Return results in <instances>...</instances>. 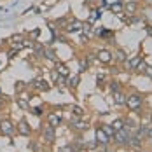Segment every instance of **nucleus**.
I'll return each mask as SVG.
<instances>
[{"label":"nucleus","mask_w":152,"mask_h":152,"mask_svg":"<svg viewBox=\"0 0 152 152\" xmlns=\"http://www.w3.org/2000/svg\"><path fill=\"white\" fill-rule=\"evenodd\" d=\"M126 105H128L129 110H138V108L142 107V98H140L138 94H133V96L126 98Z\"/></svg>","instance_id":"f257e3e1"},{"label":"nucleus","mask_w":152,"mask_h":152,"mask_svg":"<svg viewBox=\"0 0 152 152\" xmlns=\"http://www.w3.org/2000/svg\"><path fill=\"white\" fill-rule=\"evenodd\" d=\"M16 131V128L12 126V122L11 121H2L0 122V133L2 135H7V137H12Z\"/></svg>","instance_id":"f03ea898"},{"label":"nucleus","mask_w":152,"mask_h":152,"mask_svg":"<svg viewBox=\"0 0 152 152\" xmlns=\"http://www.w3.org/2000/svg\"><path fill=\"white\" fill-rule=\"evenodd\" d=\"M31 86H33L35 89H39V91H49V84H47L44 79H35V80L31 82Z\"/></svg>","instance_id":"7ed1b4c3"},{"label":"nucleus","mask_w":152,"mask_h":152,"mask_svg":"<svg viewBox=\"0 0 152 152\" xmlns=\"http://www.w3.org/2000/svg\"><path fill=\"white\" fill-rule=\"evenodd\" d=\"M18 131L21 133V135H25V137H28L31 133V128L28 126V122L26 121H21L19 124H18Z\"/></svg>","instance_id":"20e7f679"},{"label":"nucleus","mask_w":152,"mask_h":152,"mask_svg":"<svg viewBox=\"0 0 152 152\" xmlns=\"http://www.w3.org/2000/svg\"><path fill=\"white\" fill-rule=\"evenodd\" d=\"M82 30V23L79 19H72V23L66 26V31H80Z\"/></svg>","instance_id":"39448f33"},{"label":"nucleus","mask_w":152,"mask_h":152,"mask_svg":"<svg viewBox=\"0 0 152 152\" xmlns=\"http://www.w3.org/2000/svg\"><path fill=\"white\" fill-rule=\"evenodd\" d=\"M44 140L49 142V143H51V142H54V128H53V126H49V128L44 129Z\"/></svg>","instance_id":"423d86ee"},{"label":"nucleus","mask_w":152,"mask_h":152,"mask_svg":"<svg viewBox=\"0 0 152 152\" xmlns=\"http://www.w3.org/2000/svg\"><path fill=\"white\" fill-rule=\"evenodd\" d=\"M47 121H49V126H53V128H58V124L61 122V117L58 115V114H49Z\"/></svg>","instance_id":"0eeeda50"},{"label":"nucleus","mask_w":152,"mask_h":152,"mask_svg":"<svg viewBox=\"0 0 152 152\" xmlns=\"http://www.w3.org/2000/svg\"><path fill=\"white\" fill-rule=\"evenodd\" d=\"M98 60L102 61V63H108V61L112 60V54H110L108 51H105V49H102V51L98 53Z\"/></svg>","instance_id":"6e6552de"},{"label":"nucleus","mask_w":152,"mask_h":152,"mask_svg":"<svg viewBox=\"0 0 152 152\" xmlns=\"http://www.w3.org/2000/svg\"><path fill=\"white\" fill-rule=\"evenodd\" d=\"M114 100H115V103H117V105H124V103H126V96H124L119 89H117V91H114Z\"/></svg>","instance_id":"1a4fd4ad"},{"label":"nucleus","mask_w":152,"mask_h":152,"mask_svg":"<svg viewBox=\"0 0 152 152\" xmlns=\"http://www.w3.org/2000/svg\"><path fill=\"white\" fill-rule=\"evenodd\" d=\"M96 138H98V142H100V143H103V145H105V143H108V138H110V137H107L105 133H103V129H102V128H98V131H96Z\"/></svg>","instance_id":"9d476101"},{"label":"nucleus","mask_w":152,"mask_h":152,"mask_svg":"<svg viewBox=\"0 0 152 152\" xmlns=\"http://www.w3.org/2000/svg\"><path fill=\"white\" fill-rule=\"evenodd\" d=\"M72 126H75L77 129H88V122L79 121V119H72Z\"/></svg>","instance_id":"9b49d317"},{"label":"nucleus","mask_w":152,"mask_h":152,"mask_svg":"<svg viewBox=\"0 0 152 152\" xmlns=\"http://www.w3.org/2000/svg\"><path fill=\"white\" fill-rule=\"evenodd\" d=\"M128 143H131V145H133L135 149H140V147H142V142H140V135H138V137H129V142H128Z\"/></svg>","instance_id":"f8f14e48"},{"label":"nucleus","mask_w":152,"mask_h":152,"mask_svg":"<svg viewBox=\"0 0 152 152\" xmlns=\"http://www.w3.org/2000/svg\"><path fill=\"white\" fill-rule=\"evenodd\" d=\"M56 72H58L60 75H63V77L68 75V68H66V65H63V63H58V68H56Z\"/></svg>","instance_id":"ddd939ff"},{"label":"nucleus","mask_w":152,"mask_h":152,"mask_svg":"<svg viewBox=\"0 0 152 152\" xmlns=\"http://www.w3.org/2000/svg\"><path fill=\"white\" fill-rule=\"evenodd\" d=\"M140 60H142L140 56H135V58H131V60H129V63H128V66H129L131 70H135V68L138 66V63H140Z\"/></svg>","instance_id":"4468645a"},{"label":"nucleus","mask_w":152,"mask_h":152,"mask_svg":"<svg viewBox=\"0 0 152 152\" xmlns=\"http://www.w3.org/2000/svg\"><path fill=\"white\" fill-rule=\"evenodd\" d=\"M96 33H98L100 37H105V39L112 37V31H108L107 28H98V30H96Z\"/></svg>","instance_id":"2eb2a0df"},{"label":"nucleus","mask_w":152,"mask_h":152,"mask_svg":"<svg viewBox=\"0 0 152 152\" xmlns=\"http://www.w3.org/2000/svg\"><path fill=\"white\" fill-rule=\"evenodd\" d=\"M102 129H103V133H105L107 137H114V131H115V129H114V128H112V126H102Z\"/></svg>","instance_id":"dca6fc26"},{"label":"nucleus","mask_w":152,"mask_h":152,"mask_svg":"<svg viewBox=\"0 0 152 152\" xmlns=\"http://www.w3.org/2000/svg\"><path fill=\"white\" fill-rule=\"evenodd\" d=\"M137 7H138L137 2H128V4H126V11H128V12H135Z\"/></svg>","instance_id":"f3484780"},{"label":"nucleus","mask_w":152,"mask_h":152,"mask_svg":"<svg viewBox=\"0 0 152 152\" xmlns=\"http://www.w3.org/2000/svg\"><path fill=\"white\" fill-rule=\"evenodd\" d=\"M110 11H112V12H121L122 5L119 4V2H114V4H110Z\"/></svg>","instance_id":"a211bd4d"},{"label":"nucleus","mask_w":152,"mask_h":152,"mask_svg":"<svg viewBox=\"0 0 152 152\" xmlns=\"http://www.w3.org/2000/svg\"><path fill=\"white\" fill-rule=\"evenodd\" d=\"M79 80H80L79 74H77V75H74L72 79H70V82H68V84H70V88H77V86H79Z\"/></svg>","instance_id":"6ab92c4d"},{"label":"nucleus","mask_w":152,"mask_h":152,"mask_svg":"<svg viewBox=\"0 0 152 152\" xmlns=\"http://www.w3.org/2000/svg\"><path fill=\"white\" fill-rule=\"evenodd\" d=\"M44 54H46L51 61H56V54H54V51H51V49H44Z\"/></svg>","instance_id":"aec40b11"},{"label":"nucleus","mask_w":152,"mask_h":152,"mask_svg":"<svg viewBox=\"0 0 152 152\" xmlns=\"http://www.w3.org/2000/svg\"><path fill=\"white\" fill-rule=\"evenodd\" d=\"M112 128H114V129H121V128H124V122H122L121 119H115L114 124H112Z\"/></svg>","instance_id":"412c9836"},{"label":"nucleus","mask_w":152,"mask_h":152,"mask_svg":"<svg viewBox=\"0 0 152 152\" xmlns=\"http://www.w3.org/2000/svg\"><path fill=\"white\" fill-rule=\"evenodd\" d=\"M72 112H74L75 115H79V117H80V115L84 114V110H82L80 107H77V105H74V107H72Z\"/></svg>","instance_id":"4be33fe9"},{"label":"nucleus","mask_w":152,"mask_h":152,"mask_svg":"<svg viewBox=\"0 0 152 152\" xmlns=\"http://www.w3.org/2000/svg\"><path fill=\"white\" fill-rule=\"evenodd\" d=\"M117 60H119V61H124V60H126V53H124L122 49H117Z\"/></svg>","instance_id":"5701e85b"},{"label":"nucleus","mask_w":152,"mask_h":152,"mask_svg":"<svg viewBox=\"0 0 152 152\" xmlns=\"http://www.w3.org/2000/svg\"><path fill=\"white\" fill-rule=\"evenodd\" d=\"M35 53H37L39 56H44V47L40 46V44H35Z\"/></svg>","instance_id":"b1692460"},{"label":"nucleus","mask_w":152,"mask_h":152,"mask_svg":"<svg viewBox=\"0 0 152 152\" xmlns=\"http://www.w3.org/2000/svg\"><path fill=\"white\" fill-rule=\"evenodd\" d=\"M79 66H80V70H86V68L89 66V61L88 60H80L79 61Z\"/></svg>","instance_id":"393cba45"},{"label":"nucleus","mask_w":152,"mask_h":152,"mask_svg":"<svg viewBox=\"0 0 152 152\" xmlns=\"http://www.w3.org/2000/svg\"><path fill=\"white\" fill-rule=\"evenodd\" d=\"M100 16H102V12H100V11H93L91 12V18H89V21H94V19H98V18H100Z\"/></svg>","instance_id":"a878e982"},{"label":"nucleus","mask_w":152,"mask_h":152,"mask_svg":"<svg viewBox=\"0 0 152 152\" xmlns=\"http://www.w3.org/2000/svg\"><path fill=\"white\" fill-rule=\"evenodd\" d=\"M18 105L21 107V108H25V110H26V108H28V102H26V100H23V98H21V100H18Z\"/></svg>","instance_id":"bb28decb"},{"label":"nucleus","mask_w":152,"mask_h":152,"mask_svg":"<svg viewBox=\"0 0 152 152\" xmlns=\"http://www.w3.org/2000/svg\"><path fill=\"white\" fill-rule=\"evenodd\" d=\"M66 23H68V19H66V18H60V19L56 21V25H60V26H65Z\"/></svg>","instance_id":"cd10ccee"},{"label":"nucleus","mask_w":152,"mask_h":152,"mask_svg":"<svg viewBox=\"0 0 152 152\" xmlns=\"http://www.w3.org/2000/svg\"><path fill=\"white\" fill-rule=\"evenodd\" d=\"M11 40H12V42H23V37H21V35H12Z\"/></svg>","instance_id":"c85d7f7f"},{"label":"nucleus","mask_w":152,"mask_h":152,"mask_svg":"<svg viewBox=\"0 0 152 152\" xmlns=\"http://www.w3.org/2000/svg\"><path fill=\"white\" fill-rule=\"evenodd\" d=\"M110 89H112V93L117 91V89H119V82H112V84H110Z\"/></svg>","instance_id":"c756f323"},{"label":"nucleus","mask_w":152,"mask_h":152,"mask_svg":"<svg viewBox=\"0 0 152 152\" xmlns=\"http://www.w3.org/2000/svg\"><path fill=\"white\" fill-rule=\"evenodd\" d=\"M23 89H25V84L23 82H18L16 84V91H23Z\"/></svg>","instance_id":"7c9ffc66"},{"label":"nucleus","mask_w":152,"mask_h":152,"mask_svg":"<svg viewBox=\"0 0 152 152\" xmlns=\"http://www.w3.org/2000/svg\"><path fill=\"white\" fill-rule=\"evenodd\" d=\"M145 74H147V77L152 79V66H145Z\"/></svg>","instance_id":"2f4dec72"},{"label":"nucleus","mask_w":152,"mask_h":152,"mask_svg":"<svg viewBox=\"0 0 152 152\" xmlns=\"http://www.w3.org/2000/svg\"><path fill=\"white\" fill-rule=\"evenodd\" d=\"M33 112H35V115H42V108H40V107L33 108Z\"/></svg>","instance_id":"473e14b6"},{"label":"nucleus","mask_w":152,"mask_h":152,"mask_svg":"<svg viewBox=\"0 0 152 152\" xmlns=\"http://www.w3.org/2000/svg\"><path fill=\"white\" fill-rule=\"evenodd\" d=\"M96 80H98V86H100V84H103L105 77H103V75H98V77H96Z\"/></svg>","instance_id":"72a5a7b5"},{"label":"nucleus","mask_w":152,"mask_h":152,"mask_svg":"<svg viewBox=\"0 0 152 152\" xmlns=\"http://www.w3.org/2000/svg\"><path fill=\"white\" fill-rule=\"evenodd\" d=\"M145 133L149 135V137L152 138V126H149V128H145Z\"/></svg>","instance_id":"f704fd0d"},{"label":"nucleus","mask_w":152,"mask_h":152,"mask_svg":"<svg viewBox=\"0 0 152 152\" xmlns=\"http://www.w3.org/2000/svg\"><path fill=\"white\" fill-rule=\"evenodd\" d=\"M147 33H149V35L152 37V28H151V26H147Z\"/></svg>","instance_id":"c9c22d12"},{"label":"nucleus","mask_w":152,"mask_h":152,"mask_svg":"<svg viewBox=\"0 0 152 152\" xmlns=\"http://www.w3.org/2000/svg\"><path fill=\"white\" fill-rule=\"evenodd\" d=\"M105 4H114V2H117V0H103Z\"/></svg>","instance_id":"e433bc0d"},{"label":"nucleus","mask_w":152,"mask_h":152,"mask_svg":"<svg viewBox=\"0 0 152 152\" xmlns=\"http://www.w3.org/2000/svg\"><path fill=\"white\" fill-rule=\"evenodd\" d=\"M147 2H149V4H152V0H147Z\"/></svg>","instance_id":"4c0bfd02"},{"label":"nucleus","mask_w":152,"mask_h":152,"mask_svg":"<svg viewBox=\"0 0 152 152\" xmlns=\"http://www.w3.org/2000/svg\"><path fill=\"white\" fill-rule=\"evenodd\" d=\"M0 107H2V100H0Z\"/></svg>","instance_id":"58836bf2"}]
</instances>
